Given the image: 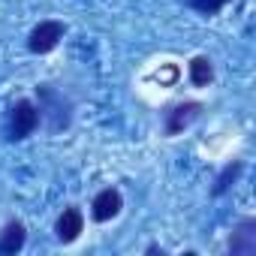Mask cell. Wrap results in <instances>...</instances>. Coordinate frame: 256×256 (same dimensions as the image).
Masks as SVG:
<instances>
[{
	"mask_svg": "<svg viewBox=\"0 0 256 256\" xmlns=\"http://www.w3.org/2000/svg\"><path fill=\"white\" fill-rule=\"evenodd\" d=\"M64 34H66V28L60 22H40L30 30V36H28V48L34 54H46V52H52L64 40Z\"/></svg>",
	"mask_w": 256,
	"mask_h": 256,
	"instance_id": "7a4b0ae2",
	"label": "cell"
},
{
	"mask_svg": "<svg viewBox=\"0 0 256 256\" xmlns=\"http://www.w3.org/2000/svg\"><path fill=\"white\" fill-rule=\"evenodd\" d=\"M28 241V232L18 220H10L4 226V232H0V253H18Z\"/></svg>",
	"mask_w": 256,
	"mask_h": 256,
	"instance_id": "52a82bcc",
	"label": "cell"
},
{
	"mask_svg": "<svg viewBox=\"0 0 256 256\" xmlns=\"http://www.w3.org/2000/svg\"><path fill=\"white\" fill-rule=\"evenodd\" d=\"M232 256H253L256 253V220H241L229 238Z\"/></svg>",
	"mask_w": 256,
	"mask_h": 256,
	"instance_id": "277c9868",
	"label": "cell"
},
{
	"mask_svg": "<svg viewBox=\"0 0 256 256\" xmlns=\"http://www.w3.org/2000/svg\"><path fill=\"white\" fill-rule=\"evenodd\" d=\"M187 4L202 16H214V12H220L226 6V0H187Z\"/></svg>",
	"mask_w": 256,
	"mask_h": 256,
	"instance_id": "30bf717a",
	"label": "cell"
},
{
	"mask_svg": "<svg viewBox=\"0 0 256 256\" xmlns=\"http://www.w3.org/2000/svg\"><path fill=\"white\" fill-rule=\"evenodd\" d=\"M199 108H202L199 102H178L175 108H169V112H166V133H169V136H178L184 126L199 114Z\"/></svg>",
	"mask_w": 256,
	"mask_h": 256,
	"instance_id": "8992f818",
	"label": "cell"
},
{
	"mask_svg": "<svg viewBox=\"0 0 256 256\" xmlns=\"http://www.w3.org/2000/svg\"><path fill=\"white\" fill-rule=\"evenodd\" d=\"M238 172H241V163H229L223 172H220V178H217V184H214V196H220V193H226L229 190V184L238 178Z\"/></svg>",
	"mask_w": 256,
	"mask_h": 256,
	"instance_id": "9c48e42d",
	"label": "cell"
},
{
	"mask_svg": "<svg viewBox=\"0 0 256 256\" xmlns=\"http://www.w3.org/2000/svg\"><path fill=\"white\" fill-rule=\"evenodd\" d=\"M120 205H124L120 193H118L114 187H106V190H100V193L94 196V205H90V217H94L96 223H106V220L118 217Z\"/></svg>",
	"mask_w": 256,
	"mask_h": 256,
	"instance_id": "3957f363",
	"label": "cell"
},
{
	"mask_svg": "<svg viewBox=\"0 0 256 256\" xmlns=\"http://www.w3.org/2000/svg\"><path fill=\"white\" fill-rule=\"evenodd\" d=\"M211 78H214V66H211V60L202 58V54L193 58V60H190V82H193L196 88H205Z\"/></svg>",
	"mask_w": 256,
	"mask_h": 256,
	"instance_id": "ba28073f",
	"label": "cell"
},
{
	"mask_svg": "<svg viewBox=\"0 0 256 256\" xmlns=\"http://www.w3.org/2000/svg\"><path fill=\"white\" fill-rule=\"evenodd\" d=\"M40 126V108L30 100H18L10 114V136L12 139H28Z\"/></svg>",
	"mask_w": 256,
	"mask_h": 256,
	"instance_id": "6da1fadb",
	"label": "cell"
},
{
	"mask_svg": "<svg viewBox=\"0 0 256 256\" xmlns=\"http://www.w3.org/2000/svg\"><path fill=\"white\" fill-rule=\"evenodd\" d=\"M82 229H84V217H82V211H78V208H64V214H60L58 223H54L58 238H60L64 244H70V241H76V238L82 235Z\"/></svg>",
	"mask_w": 256,
	"mask_h": 256,
	"instance_id": "5b68a950",
	"label": "cell"
}]
</instances>
